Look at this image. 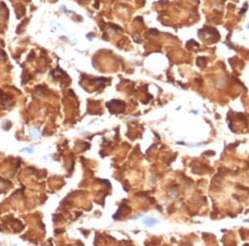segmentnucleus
<instances>
[{"mask_svg":"<svg viewBox=\"0 0 249 246\" xmlns=\"http://www.w3.org/2000/svg\"><path fill=\"white\" fill-rule=\"evenodd\" d=\"M248 28H249V25H248Z\"/></svg>","mask_w":249,"mask_h":246,"instance_id":"obj_1","label":"nucleus"}]
</instances>
